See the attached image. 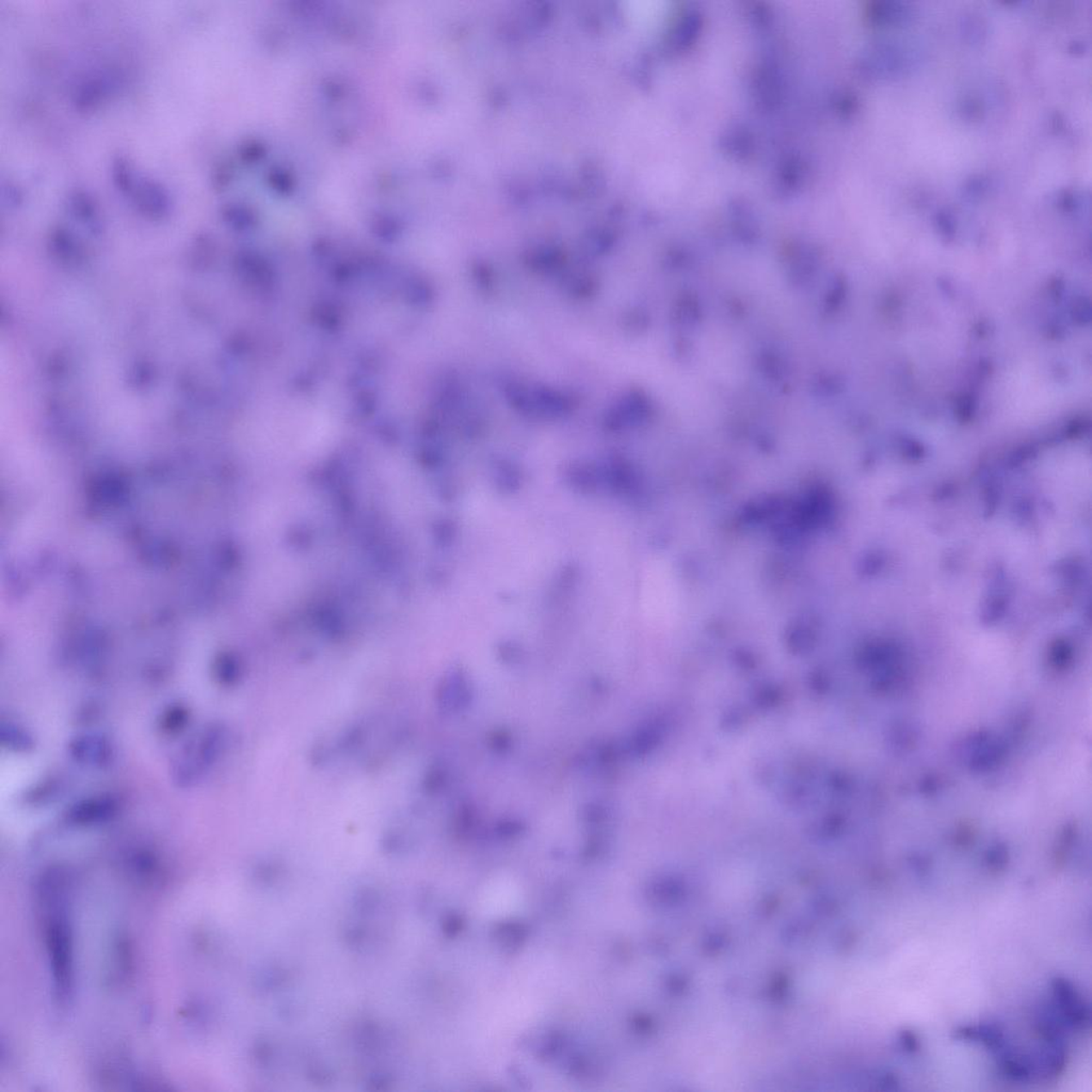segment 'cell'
<instances>
[{
  "label": "cell",
  "mask_w": 1092,
  "mask_h": 1092,
  "mask_svg": "<svg viewBox=\"0 0 1092 1092\" xmlns=\"http://www.w3.org/2000/svg\"><path fill=\"white\" fill-rule=\"evenodd\" d=\"M191 713L182 703H172L165 707L158 718V729L165 735H178L186 729Z\"/></svg>",
  "instance_id": "8"
},
{
  "label": "cell",
  "mask_w": 1092,
  "mask_h": 1092,
  "mask_svg": "<svg viewBox=\"0 0 1092 1092\" xmlns=\"http://www.w3.org/2000/svg\"><path fill=\"white\" fill-rule=\"evenodd\" d=\"M121 801L113 794H98L75 801L64 813L70 827L87 828L112 822L121 810Z\"/></svg>",
  "instance_id": "3"
},
{
  "label": "cell",
  "mask_w": 1092,
  "mask_h": 1092,
  "mask_svg": "<svg viewBox=\"0 0 1092 1092\" xmlns=\"http://www.w3.org/2000/svg\"><path fill=\"white\" fill-rule=\"evenodd\" d=\"M68 753L75 763L96 769L108 767L116 755L112 742L96 732L75 735L68 743Z\"/></svg>",
  "instance_id": "4"
},
{
  "label": "cell",
  "mask_w": 1092,
  "mask_h": 1092,
  "mask_svg": "<svg viewBox=\"0 0 1092 1092\" xmlns=\"http://www.w3.org/2000/svg\"><path fill=\"white\" fill-rule=\"evenodd\" d=\"M129 196L139 209L148 215H162L170 210L169 192L155 179L136 176Z\"/></svg>",
  "instance_id": "5"
},
{
  "label": "cell",
  "mask_w": 1092,
  "mask_h": 1092,
  "mask_svg": "<svg viewBox=\"0 0 1092 1092\" xmlns=\"http://www.w3.org/2000/svg\"><path fill=\"white\" fill-rule=\"evenodd\" d=\"M241 675L240 664L232 656H220L214 664L213 676L219 685L230 687L237 684Z\"/></svg>",
  "instance_id": "9"
},
{
  "label": "cell",
  "mask_w": 1092,
  "mask_h": 1092,
  "mask_svg": "<svg viewBox=\"0 0 1092 1092\" xmlns=\"http://www.w3.org/2000/svg\"><path fill=\"white\" fill-rule=\"evenodd\" d=\"M507 395L510 402L519 411L534 414V416H562L573 407V400L569 396L558 391L546 389V387H531L513 383L507 387Z\"/></svg>",
  "instance_id": "2"
},
{
  "label": "cell",
  "mask_w": 1092,
  "mask_h": 1092,
  "mask_svg": "<svg viewBox=\"0 0 1092 1092\" xmlns=\"http://www.w3.org/2000/svg\"><path fill=\"white\" fill-rule=\"evenodd\" d=\"M110 91V81L106 77L86 79L75 88L73 103L76 108L89 110L103 102Z\"/></svg>",
  "instance_id": "6"
},
{
  "label": "cell",
  "mask_w": 1092,
  "mask_h": 1092,
  "mask_svg": "<svg viewBox=\"0 0 1092 1092\" xmlns=\"http://www.w3.org/2000/svg\"><path fill=\"white\" fill-rule=\"evenodd\" d=\"M112 173L114 185H116L117 188L120 189V191L124 193V195H129L136 179L133 167H131L130 162L127 161L124 156L114 157L112 166Z\"/></svg>",
  "instance_id": "11"
},
{
  "label": "cell",
  "mask_w": 1092,
  "mask_h": 1092,
  "mask_svg": "<svg viewBox=\"0 0 1092 1092\" xmlns=\"http://www.w3.org/2000/svg\"><path fill=\"white\" fill-rule=\"evenodd\" d=\"M0 741L4 749L15 753H29L35 747L33 734L24 726L13 721L2 722Z\"/></svg>",
  "instance_id": "7"
},
{
  "label": "cell",
  "mask_w": 1092,
  "mask_h": 1092,
  "mask_svg": "<svg viewBox=\"0 0 1092 1092\" xmlns=\"http://www.w3.org/2000/svg\"><path fill=\"white\" fill-rule=\"evenodd\" d=\"M60 791H63V785L59 779H46L37 783L33 788H29V791L26 792L25 800L30 805L46 804L56 798Z\"/></svg>",
  "instance_id": "10"
},
{
  "label": "cell",
  "mask_w": 1092,
  "mask_h": 1092,
  "mask_svg": "<svg viewBox=\"0 0 1092 1092\" xmlns=\"http://www.w3.org/2000/svg\"><path fill=\"white\" fill-rule=\"evenodd\" d=\"M227 746V730L210 724L193 735L180 748L171 764L172 780L180 788H191L217 763Z\"/></svg>",
  "instance_id": "1"
}]
</instances>
